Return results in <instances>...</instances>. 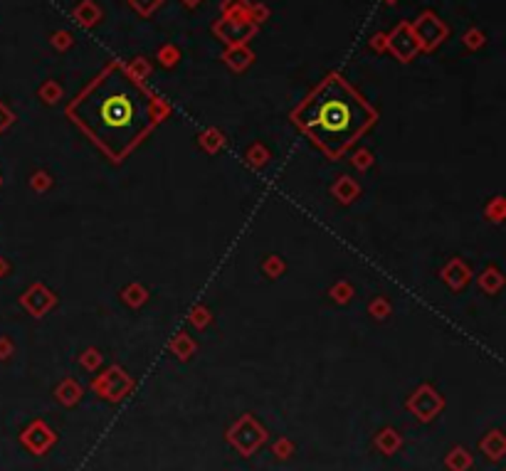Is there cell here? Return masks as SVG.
Wrapping results in <instances>:
<instances>
[{
	"label": "cell",
	"instance_id": "obj_4",
	"mask_svg": "<svg viewBox=\"0 0 506 471\" xmlns=\"http://www.w3.org/2000/svg\"><path fill=\"white\" fill-rule=\"evenodd\" d=\"M334 195L339 198L341 202H351L356 195H358V186H356V183L351 181L349 176H341L339 183L334 186Z\"/></svg>",
	"mask_w": 506,
	"mask_h": 471
},
{
	"label": "cell",
	"instance_id": "obj_3",
	"mask_svg": "<svg viewBox=\"0 0 506 471\" xmlns=\"http://www.w3.org/2000/svg\"><path fill=\"white\" fill-rule=\"evenodd\" d=\"M22 306L30 311L32 316H42V314H47V311L55 306V296L42 284H35L32 289H27L25 294H22Z\"/></svg>",
	"mask_w": 506,
	"mask_h": 471
},
{
	"label": "cell",
	"instance_id": "obj_6",
	"mask_svg": "<svg viewBox=\"0 0 506 471\" xmlns=\"http://www.w3.org/2000/svg\"><path fill=\"white\" fill-rule=\"evenodd\" d=\"M499 286H501V276L496 269H489L481 274V289L484 291H496Z\"/></svg>",
	"mask_w": 506,
	"mask_h": 471
},
{
	"label": "cell",
	"instance_id": "obj_11",
	"mask_svg": "<svg viewBox=\"0 0 506 471\" xmlns=\"http://www.w3.org/2000/svg\"><path fill=\"white\" fill-rule=\"evenodd\" d=\"M8 269H11V266H8V262L3 259V257H0V276H6Z\"/></svg>",
	"mask_w": 506,
	"mask_h": 471
},
{
	"label": "cell",
	"instance_id": "obj_9",
	"mask_svg": "<svg viewBox=\"0 0 506 471\" xmlns=\"http://www.w3.org/2000/svg\"><path fill=\"white\" fill-rule=\"evenodd\" d=\"M190 318L197 323V326H205V321H208V316H205V311H202V309H195V314H193Z\"/></svg>",
	"mask_w": 506,
	"mask_h": 471
},
{
	"label": "cell",
	"instance_id": "obj_10",
	"mask_svg": "<svg viewBox=\"0 0 506 471\" xmlns=\"http://www.w3.org/2000/svg\"><path fill=\"white\" fill-rule=\"evenodd\" d=\"M45 173H37V176L35 178H32V186H35L37 188V191H42V188H45Z\"/></svg>",
	"mask_w": 506,
	"mask_h": 471
},
{
	"label": "cell",
	"instance_id": "obj_1",
	"mask_svg": "<svg viewBox=\"0 0 506 471\" xmlns=\"http://www.w3.org/2000/svg\"><path fill=\"white\" fill-rule=\"evenodd\" d=\"M67 116L114 163H122L161 121L156 96L122 65L101 72L67 109Z\"/></svg>",
	"mask_w": 506,
	"mask_h": 471
},
{
	"label": "cell",
	"instance_id": "obj_8",
	"mask_svg": "<svg viewBox=\"0 0 506 471\" xmlns=\"http://www.w3.org/2000/svg\"><path fill=\"white\" fill-rule=\"evenodd\" d=\"M13 119H15V116H13L11 111L6 109V106H0V131H6L8 126L13 124Z\"/></svg>",
	"mask_w": 506,
	"mask_h": 471
},
{
	"label": "cell",
	"instance_id": "obj_2",
	"mask_svg": "<svg viewBox=\"0 0 506 471\" xmlns=\"http://www.w3.org/2000/svg\"><path fill=\"white\" fill-rule=\"evenodd\" d=\"M375 111L341 77L331 75L294 111V124L329 158H341L373 126Z\"/></svg>",
	"mask_w": 506,
	"mask_h": 471
},
{
	"label": "cell",
	"instance_id": "obj_5",
	"mask_svg": "<svg viewBox=\"0 0 506 471\" xmlns=\"http://www.w3.org/2000/svg\"><path fill=\"white\" fill-rule=\"evenodd\" d=\"M445 281H450L455 289H460L462 284H467V281H469V269H465V264H462V262H460V266H457V262H452V264L445 269Z\"/></svg>",
	"mask_w": 506,
	"mask_h": 471
},
{
	"label": "cell",
	"instance_id": "obj_12",
	"mask_svg": "<svg viewBox=\"0 0 506 471\" xmlns=\"http://www.w3.org/2000/svg\"><path fill=\"white\" fill-rule=\"evenodd\" d=\"M0 183H3V178H0Z\"/></svg>",
	"mask_w": 506,
	"mask_h": 471
},
{
	"label": "cell",
	"instance_id": "obj_7",
	"mask_svg": "<svg viewBox=\"0 0 506 471\" xmlns=\"http://www.w3.org/2000/svg\"><path fill=\"white\" fill-rule=\"evenodd\" d=\"M171 348H173V351L181 353V358H186L188 353L193 351V343H186V333H178V341H173Z\"/></svg>",
	"mask_w": 506,
	"mask_h": 471
}]
</instances>
